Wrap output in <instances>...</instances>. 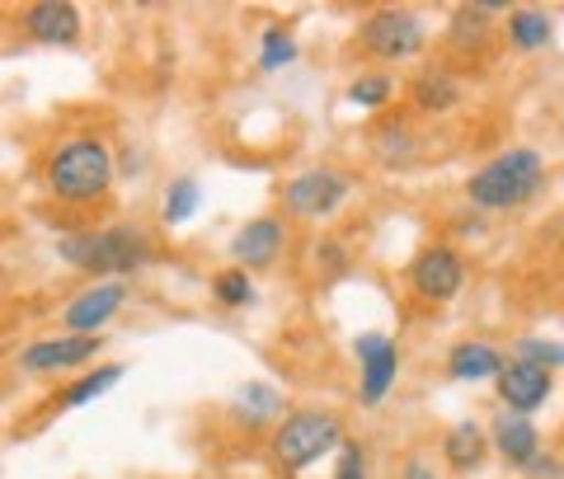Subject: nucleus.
<instances>
[{
    "instance_id": "423d86ee",
    "label": "nucleus",
    "mask_w": 564,
    "mask_h": 479,
    "mask_svg": "<svg viewBox=\"0 0 564 479\" xmlns=\"http://www.w3.org/2000/svg\"><path fill=\"white\" fill-rule=\"evenodd\" d=\"M344 198H348V179L339 170H306L282 188V203H288V211H296V217H329Z\"/></svg>"
},
{
    "instance_id": "cd10ccee",
    "label": "nucleus",
    "mask_w": 564,
    "mask_h": 479,
    "mask_svg": "<svg viewBox=\"0 0 564 479\" xmlns=\"http://www.w3.org/2000/svg\"><path fill=\"white\" fill-rule=\"evenodd\" d=\"M325 263H329V269H344V250H339V244H325Z\"/></svg>"
},
{
    "instance_id": "a211bd4d",
    "label": "nucleus",
    "mask_w": 564,
    "mask_h": 479,
    "mask_svg": "<svg viewBox=\"0 0 564 479\" xmlns=\"http://www.w3.org/2000/svg\"><path fill=\"white\" fill-rule=\"evenodd\" d=\"M508 43L522 47V52H536L551 43V20L541 10H513L508 14Z\"/></svg>"
},
{
    "instance_id": "20e7f679",
    "label": "nucleus",
    "mask_w": 564,
    "mask_h": 479,
    "mask_svg": "<svg viewBox=\"0 0 564 479\" xmlns=\"http://www.w3.org/2000/svg\"><path fill=\"white\" fill-rule=\"evenodd\" d=\"M344 442V428L334 414L321 410H302L292 418H282V428L273 433V456L282 470H306L311 460H321L325 451H334Z\"/></svg>"
},
{
    "instance_id": "dca6fc26",
    "label": "nucleus",
    "mask_w": 564,
    "mask_h": 479,
    "mask_svg": "<svg viewBox=\"0 0 564 479\" xmlns=\"http://www.w3.org/2000/svg\"><path fill=\"white\" fill-rule=\"evenodd\" d=\"M118 381H122V367H118V362L85 371L80 381H70V385L62 390V410H85V404H95V400L104 395V390H113Z\"/></svg>"
},
{
    "instance_id": "393cba45",
    "label": "nucleus",
    "mask_w": 564,
    "mask_h": 479,
    "mask_svg": "<svg viewBox=\"0 0 564 479\" xmlns=\"http://www.w3.org/2000/svg\"><path fill=\"white\" fill-rule=\"evenodd\" d=\"M352 104H362V109H377V104L391 99V80L386 76H358L352 80V90H348Z\"/></svg>"
},
{
    "instance_id": "ddd939ff",
    "label": "nucleus",
    "mask_w": 564,
    "mask_h": 479,
    "mask_svg": "<svg viewBox=\"0 0 564 479\" xmlns=\"http://www.w3.org/2000/svg\"><path fill=\"white\" fill-rule=\"evenodd\" d=\"M288 244V230H282L278 217H254L236 230L231 240V254H236V269H269V263L282 254Z\"/></svg>"
},
{
    "instance_id": "a878e982",
    "label": "nucleus",
    "mask_w": 564,
    "mask_h": 479,
    "mask_svg": "<svg viewBox=\"0 0 564 479\" xmlns=\"http://www.w3.org/2000/svg\"><path fill=\"white\" fill-rule=\"evenodd\" d=\"M334 479H367V460H362V447H344L339 456V470H334Z\"/></svg>"
},
{
    "instance_id": "f03ea898",
    "label": "nucleus",
    "mask_w": 564,
    "mask_h": 479,
    "mask_svg": "<svg viewBox=\"0 0 564 479\" xmlns=\"http://www.w3.org/2000/svg\"><path fill=\"white\" fill-rule=\"evenodd\" d=\"M47 188L62 203H99L113 188V151L99 137H66L57 151L47 155Z\"/></svg>"
},
{
    "instance_id": "aec40b11",
    "label": "nucleus",
    "mask_w": 564,
    "mask_h": 479,
    "mask_svg": "<svg viewBox=\"0 0 564 479\" xmlns=\"http://www.w3.org/2000/svg\"><path fill=\"white\" fill-rule=\"evenodd\" d=\"M282 410V395L273 385H263V381H250L236 395V414L245 418V423H263V418H273Z\"/></svg>"
},
{
    "instance_id": "9b49d317",
    "label": "nucleus",
    "mask_w": 564,
    "mask_h": 479,
    "mask_svg": "<svg viewBox=\"0 0 564 479\" xmlns=\"http://www.w3.org/2000/svg\"><path fill=\"white\" fill-rule=\"evenodd\" d=\"M358 362H362V404H381L386 390L395 385L400 348L386 339V334H362L358 339Z\"/></svg>"
},
{
    "instance_id": "b1692460",
    "label": "nucleus",
    "mask_w": 564,
    "mask_h": 479,
    "mask_svg": "<svg viewBox=\"0 0 564 479\" xmlns=\"http://www.w3.org/2000/svg\"><path fill=\"white\" fill-rule=\"evenodd\" d=\"M518 362H532V367H564V344H545V339H522L518 344Z\"/></svg>"
},
{
    "instance_id": "2eb2a0df",
    "label": "nucleus",
    "mask_w": 564,
    "mask_h": 479,
    "mask_svg": "<svg viewBox=\"0 0 564 479\" xmlns=\"http://www.w3.org/2000/svg\"><path fill=\"white\" fill-rule=\"evenodd\" d=\"M499 371H503L499 348H489V344H456L452 348V377L456 381H489V377H499Z\"/></svg>"
},
{
    "instance_id": "7ed1b4c3",
    "label": "nucleus",
    "mask_w": 564,
    "mask_h": 479,
    "mask_svg": "<svg viewBox=\"0 0 564 479\" xmlns=\"http://www.w3.org/2000/svg\"><path fill=\"white\" fill-rule=\"evenodd\" d=\"M545 184V160L536 151H503L499 160H489V165L470 179V203L480 207H518L527 203L532 193Z\"/></svg>"
},
{
    "instance_id": "9d476101",
    "label": "nucleus",
    "mask_w": 564,
    "mask_h": 479,
    "mask_svg": "<svg viewBox=\"0 0 564 479\" xmlns=\"http://www.w3.org/2000/svg\"><path fill=\"white\" fill-rule=\"evenodd\" d=\"M24 33L43 47H70L80 39V10L70 0H39L24 10Z\"/></svg>"
},
{
    "instance_id": "bb28decb",
    "label": "nucleus",
    "mask_w": 564,
    "mask_h": 479,
    "mask_svg": "<svg viewBox=\"0 0 564 479\" xmlns=\"http://www.w3.org/2000/svg\"><path fill=\"white\" fill-rule=\"evenodd\" d=\"M404 479H437V475L423 466V460H410V466H404Z\"/></svg>"
},
{
    "instance_id": "412c9836",
    "label": "nucleus",
    "mask_w": 564,
    "mask_h": 479,
    "mask_svg": "<svg viewBox=\"0 0 564 479\" xmlns=\"http://www.w3.org/2000/svg\"><path fill=\"white\" fill-rule=\"evenodd\" d=\"M198 203H203V188H198V179H170V188H165V221L170 226H184L193 211H198Z\"/></svg>"
},
{
    "instance_id": "6ab92c4d",
    "label": "nucleus",
    "mask_w": 564,
    "mask_h": 479,
    "mask_svg": "<svg viewBox=\"0 0 564 479\" xmlns=\"http://www.w3.org/2000/svg\"><path fill=\"white\" fill-rule=\"evenodd\" d=\"M443 456L452 460L456 470L480 466V456H485V433L475 428V423H456V428L447 433V442H443Z\"/></svg>"
},
{
    "instance_id": "0eeeda50",
    "label": "nucleus",
    "mask_w": 564,
    "mask_h": 479,
    "mask_svg": "<svg viewBox=\"0 0 564 479\" xmlns=\"http://www.w3.org/2000/svg\"><path fill=\"white\" fill-rule=\"evenodd\" d=\"M122 301H128V282H118V277H104V282H90L70 306L62 311V325L70 334H95L104 329L109 319L122 311Z\"/></svg>"
},
{
    "instance_id": "6e6552de",
    "label": "nucleus",
    "mask_w": 564,
    "mask_h": 479,
    "mask_svg": "<svg viewBox=\"0 0 564 479\" xmlns=\"http://www.w3.org/2000/svg\"><path fill=\"white\" fill-rule=\"evenodd\" d=\"M99 348H104L99 334H57V339L29 344V348L20 352V367L33 371V377H47V371H66V367L90 362Z\"/></svg>"
},
{
    "instance_id": "f257e3e1",
    "label": "nucleus",
    "mask_w": 564,
    "mask_h": 479,
    "mask_svg": "<svg viewBox=\"0 0 564 479\" xmlns=\"http://www.w3.org/2000/svg\"><path fill=\"white\" fill-rule=\"evenodd\" d=\"M57 254H62V263H70V269L95 273V282H104V277L122 282L128 273L151 263V240H147V230H137V226H104V230L62 236Z\"/></svg>"
},
{
    "instance_id": "f3484780",
    "label": "nucleus",
    "mask_w": 564,
    "mask_h": 479,
    "mask_svg": "<svg viewBox=\"0 0 564 479\" xmlns=\"http://www.w3.org/2000/svg\"><path fill=\"white\" fill-rule=\"evenodd\" d=\"M414 104L429 113H447L452 104H462V90H456V80L447 70H429V76H419V85H414Z\"/></svg>"
},
{
    "instance_id": "1a4fd4ad",
    "label": "nucleus",
    "mask_w": 564,
    "mask_h": 479,
    "mask_svg": "<svg viewBox=\"0 0 564 479\" xmlns=\"http://www.w3.org/2000/svg\"><path fill=\"white\" fill-rule=\"evenodd\" d=\"M414 292L419 296H429V301H452L456 292H462V282H466V269H462V254L452 250V244H433V250H423L414 259Z\"/></svg>"
},
{
    "instance_id": "4be33fe9",
    "label": "nucleus",
    "mask_w": 564,
    "mask_h": 479,
    "mask_svg": "<svg viewBox=\"0 0 564 479\" xmlns=\"http://www.w3.org/2000/svg\"><path fill=\"white\" fill-rule=\"evenodd\" d=\"M212 296L221 301V306H250L254 301V282L245 269H221L217 277H212Z\"/></svg>"
},
{
    "instance_id": "4468645a",
    "label": "nucleus",
    "mask_w": 564,
    "mask_h": 479,
    "mask_svg": "<svg viewBox=\"0 0 564 479\" xmlns=\"http://www.w3.org/2000/svg\"><path fill=\"white\" fill-rule=\"evenodd\" d=\"M494 447H499L503 460H513V466H532L541 451V437L522 414H499V423H494Z\"/></svg>"
},
{
    "instance_id": "f8f14e48",
    "label": "nucleus",
    "mask_w": 564,
    "mask_h": 479,
    "mask_svg": "<svg viewBox=\"0 0 564 479\" xmlns=\"http://www.w3.org/2000/svg\"><path fill=\"white\" fill-rule=\"evenodd\" d=\"M494 381H499V395H503V404H508V410H513V414H532V410H541V404H545V395H551V371H545V367H532V362H503V371H499V377H494Z\"/></svg>"
},
{
    "instance_id": "5701e85b",
    "label": "nucleus",
    "mask_w": 564,
    "mask_h": 479,
    "mask_svg": "<svg viewBox=\"0 0 564 479\" xmlns=\"http://www.w3.org/2000/svg\"><path fill=\"white\" fill-rule=\"evenodd\" d=\"M296 57V39L288 29H263V47H259V66L263 70H278Z\"/></svg>"
},
{
    "instance_id": "39448f33",
    "label": "nucleus",
    "mask_w": 564,
    "mask_h": 479,
    "mask_svg": "<svg viewBox=\"0 0 564 479\" xmlns=\"http://www.w3.org/2000/svg\"><path fill=\"white\" fill-rule=\"evenodd\" d=\"M362 47L386 62H404L423 47V29L414 14H404V10H377L372 20L362 24Z\"/></svg>"
}]
</instances>
